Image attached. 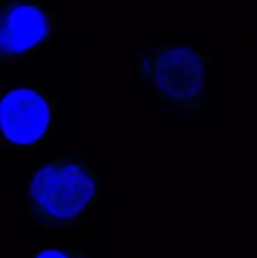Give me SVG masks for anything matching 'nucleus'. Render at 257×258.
Here are the masks:
<instances>
[{
	"label": "nucleus",
	"instance_id": "obj_3",
	"mask_svg": "<svg viewBox=\"0 0 257 258\" xmlns=\"http://www.w3.org/2000/svg\"><path fill=\"white\" fill-rule=\"evenodd\" d=\"M59 100L39 86H16L0 95V144L39 150L57 132Z\"/></svg>",
	"mask_w": 257,
	"mask_h": 258
},
{
	"label": "nucleus",
	"instance_id": "obj_5",
	"mask_svg": "<svg viewBox=\"0 0 257 258\" xmlns=\"http://www.w3.org/2000/svg\"><path fill=\"white\" fill-rule=\"evenodd\" d=\"M32 258H90L85 251L69 246H53V248L37 249Z\"/></svg>",
	"mask_w": 257,
	"mask_h": 258
},
{
	"label": "nucleus",
	"instance_id": "obj_2",
	"mask_svg": "<svg viewBox=\"0 0 257 258\" xmlns=\"http://www.w3.org/2000/svg\"><path fill=\"white\" fill-rule=\"evenodd\" d=\"M212 56L194 44H157L134 54L136 76L169 111L201 112L210 99Z\"/></svg>",
	"mask_w": 257,
	"mask_h": 258
},
{
	"label": "nucleus",
	"instance_id": "obj_1",
	"mask_svg": "<svg viewBox=\"0 0 257 258\" xmlns=\"http://www.w3.org/2000/svg\"><path fill=\"white\" fill-rule=\"evenodd\" d=\"M102 195L95 165L83 156L59 155L41 163L27 181L23 204L37 228L83 227Z\"/></svg>",
	"mask_w": 257,
	"mask_h": 258
},
{
	"label": "nucleus",
	"instance_id": "obj_4",
	"mask_svg": "<svg viewBox=\"0 0 257 258\" xmlns=\"http://www.w3.org/2000/svg\"><path fill=\"white\" fill-rule=\"evenodd\" d=\"M59 16L37 0H4L0 4V65L27 61L53 42Z\"/></svg>",
	"mask_w": 257,
	"mask_h": 258
}]
</instances>
